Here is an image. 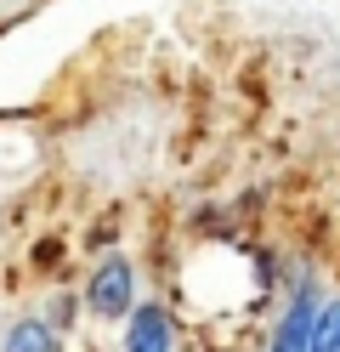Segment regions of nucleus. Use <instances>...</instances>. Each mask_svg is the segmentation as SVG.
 Here are the masks:
<instances>
[{
  "label": "nucleus",
  "mask_w": 340,
  "mask_h": 352,
  "mask_svg": "<svg viewBox=\"0 0 340 352\" xmlns=\"http://www.w3.org/2000/svg\"><path fill=\"white\" fill-rule=\"evenodd\" d=\"M312 290H301V301L284 313V329H278V346L272 352H306V336H312Z\"/></svg>",
  "instance_id": "7ed1b4c3"
},
{
  "label": "nucleus",
  "mask_w": 340,
  "mask_h": 352,
  "mask_svg": "<svg viewBox=\"0 0 340 352\" xmlns=\"http://www.w3.org/2000/svg\"><path fill=\"white\" fill-rule=\"evenodd\" d=\"M6 352H52V329H45V324H17L12 329V336H6Z\"/></svg>",
  "instance_id": "39448f33"
},
{
  "label": "nucleus",
  "mask_w": 340,
  "mask_h": 352,
  "mask_svg": "<svg viewBox=\"0 0 340 352\" xmlns=\"http://www.w3.org/2000/svg\"><path fill=\"white\" fill-rule=\"evenodd\" d=\"M306 352H340V301H335V307H324V313L312 318Z\"/></svg>",
  "instance_id": "20e7f679"
},
{
  "label": "nucleus",
  "mask_w": 340,
  "mask_h": 352,
  "mask_svg": "<svg viewBox=\"0 0 340 352\" xmlns=\"http://www.w3.org/2000/svg\"><path fill=\"white\" fill-rule=\"evenodd\" d=\"M91 313L97 318H120V313H131V261L125 256H108L97 273H91Z\"/></svg>",
  "instance_id": "f257e3e1"
},
{
  "label": "nucleus",
  "mask_w": 340,
  "mask_h": 352,
  "mask_svg": "<svg viewBox=\"0 0 340 352\" xmlns=\"http://www.w3.org/2000/svg\"><path fill=\"white\" fill-rule=\"evenodd\" d=\"M125 352H170V324H165V313H159V307H142V313H131Z\"/></svg>",
  "instance_id": "f03ea898"
}]
</instances>
